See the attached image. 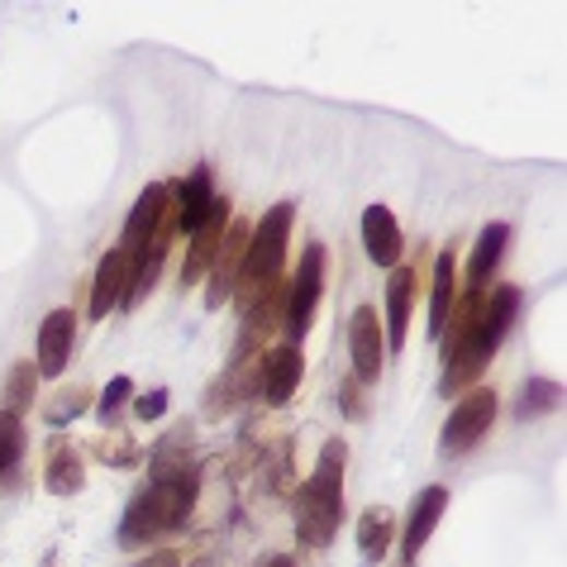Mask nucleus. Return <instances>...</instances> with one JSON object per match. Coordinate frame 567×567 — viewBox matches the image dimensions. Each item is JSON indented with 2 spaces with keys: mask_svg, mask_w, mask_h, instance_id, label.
<instances>
[{
  "mask_svg": "<svg viewBox=\"0 0 567 567\" xmlns=\"http://www.w3.org/2000/svg\"><path fill=\"white\" fill-rule=\"evenodd\" d=\"M196 496H201V472L191 463H157L153 482L129 500V510L120 520V539L134 548V544H149V539L177 530L191 516Z\"/></svg>",
  "mask_w": 567,
  "mask_h": 567,
  "instance_id": "1",
  "label": "nucleus"
},
{
  "mask_svg": "<svg viewBox=\"0 0 567 567\" xmlns=\"http://www.w3.org/2000/svg\"><path fill=\"white\" fill-rule=\"evenodd\" d=\"M344 439H329L310 482L296 492V534L310 548H324L339 530V516H344Z\"/></svg>",
  "mask_w": 567,
  "mask_h": 567,
  "instance_id": "2",
  "label": "nucleus"
},
{
  "mask_svg": "<svg viewBox=\"0 0 567 567\" xmlns=\"http://www.w3.org/2000/svg\"><path fill=\"white\" fill-rule=\"evenodd\" d=\"M292 220H296L292 201L272 205L268 215L258 220L253 239H248V253H244V268H239V282H234V292H239V310H248L262 292H272L276 286L282 262H286V234H292Z\"/></svg>",
  "mask_w": 567,
  "mask_h": 567,
  "instance_id": "3",
  "label": "nucleus"
},
{
  "mask_svg": "<svg viewBox=\"0 0 567 567\" xmlns=\"http://www.w3.org/2000/svg\"><path fill=\"white\" fill-rule=\"evenodd\" d=\"M320 292H324V248L310 244L306 253H300V268H296L292 286H286V300H282V324H286V334H292V344L306 339L315 306H320Z\"/></svg>",
  "mask_w": 567,
  "mask_h": 567,
  "instance_id": "4",
  "label": "nucleus"
},
{
  "mask_svg": "<svg viewBox=\"0 0 567 567\" xmlns=\"http://www.w3.org/2000/svg\"><path fill=\"white\" fill-rule=\"evenodd\" d=\"M500 411V401H496V391L492 387H477V391H468L463 401L453 405V415L444 420V453H468L472 444L482 439L486 429H492V420Z\"/></svg>",
  "mask_w": 567,
  "mask_h": 567,
  "instance_id": "5",
  "label": "nucleus"
},
{
  "mask_svg": "<svg viewBox=\"0 0 567 567\" xmlns=\"http://www.w3.org/2000/svg\"><path fill=\"white\" fill-rule=\"evenodd\" d=\"M248 239H253V224H248V220H229V229H224V239H220V253H215V262H210V272H205V306L210 310L224 306V300L234 296V282H239Z\"/></svg>",
  "mask_w": 567,
  "mask_h": 567,
  "instance_id": "6",
  "label": "nucleus"
},
{
  "mask_svg": "<svg viewBox=\"0 0 567 567\" xmlns=\"http://www.w3.org/2000/svg\"><path fill=\"white\" fill-rule=\"evenodd\" d=\"M349 353H353V377H358V381H377V377H381V358H387V344H381V315H377L373 306H358V310H353Z\"/></svg>",
  "mask_w": 567,
  "mask_h": 567,
  "instance_id": "7",
  "label": "nucleus"
},
{
  "mask_svg": "<svg viewBox=\"0 0 567 567\" xmlns=\"http://www.w3.org/2000/svg\"><path fill=\"white\" fill-rule=\"evenodd\" d=\"M167 196H173V187H163V181L143 187V196L134 201V210H129V220H125V234H120L125 253H143V248L153 244V234L163 229V220H167Z\"/></svg>",
  "mask_w": 567,
  "mask_h": 567,
  "instance_id": "8",
  "label": "nucleus"
},
{
  "mask_svg": "<svg viewBox=\"0 0 567 567\" xmlns=\"http://www.w3.org/2000/svg\"><path fill=\"white\" fill-rule=\"evenodd\" d=\"M76 344V315L72 310H48V320L38 324V377H62V367L72 358Z\"/></svg>",
  "mask_w": 567,
  "mask_h": 567,
  "instance_id": "9",
  "label": "nucleus"
},
{
  "mask_svg": "<svg viewBox=\"0 0 567 567\" xmlns=\"http://www.w3.org/2000/svg\"><path fill=\"white\" fill-rule=\"evenodd\" d=\"M300 377H306V358H300L296 344H276L268 358H262V395H268V405H286L300 387Z\"/></svg>",
  "mask_w": 567,
  "mask_h": 567,
  "instance_id": "10",
  "label": "nucleus"
},
{
  "mask_svg": "<svg viewBox=\"0 0 567 567\" xmlns=\"http://www.w3.org/2000/svg\"><path fill=\"white\" fill-rule=\"evenodd\" d=\"M363 248H367V258L377 262V268H395L405 253V239H401V224H395V215L387 205H367L363 210Z\"/></svg>",
  "mask_w": 567,
  "mask_h": 567,
  "instance_id": "11",
  "label": "nucleus"
},
{
  "mask_svg": "<svg viewBox=\"0 0 567 567\" xmlns=\"http://www.w3.org/2000/svg\"><path fill=\"white\" fill-rule=\"evenodd\" d=\"M224 229H229V201H215V210H210V220L201 224V229L191 234V253H187V268H181V282L196 286V282H205V272H210V262H215L220 253V239H224Z\"/></svg>",
  "mask_w": 567,
  "mask_h": 567,
  "instance_id": "12",
  "label": "nucleus"
},
{
  "mask_svg": "<svg viewBox=\"0 0 567 567\" xmlns=\"http://www.w3.org/2000/svg\"><path fill=\"white\" fill-rule=\"evenodd\" d=\"M129 268H134V258H129L125 248H110V253L101 258L96 282H91V320H105V315L120 306L125 282H129Z\"/></svg>",
  "mask_w": 567,
  "mask_h": 567,
  "instance_id": "13",
  "label": "nucleus"
},
{
  "mask_svg": "<svg viewBox=\"0 0 567 567\" xmlns=\"http://www.w3.org/2000/svg\"><path fill=\"white\" fill-rule=\"evenodd\" d=\"M215 201H220V196H215V181H210V167H196V173L177 187V229L196 234L210 220Z\"/></svg>",
  "mask_w": 567,
  "mask_h": 567,
  "instance_id": "14",
  "label": "nucleus"
},
{
  "mask_svg": "<svg viewBox=\"0 0 567 567\" xmlns=\"http://www.w3.org/2000/svg\"><path fill=\"white\" fill-rule=\"evenodd\" d=\"M411 310H415V272L391 268V282H387V344L391 349H405Z\"/></svg>",
  "mask_w": 567,
  "mask_h": 567,
  "instance_id": "15",
  "label": "nucleus"
},
{
  "mask_svg": "<svg viewBox=\"0 0 567 567\" xmlns=\"http://www.w3.org/2000/svg\"><path fill=\"white\" fill-rule=\"evenodd\" d=\"M444 506H448V492L444 486H425V492L415 496V506H411V520H405V563L415 558L420 548L429 544V534H434V524L444 520Z\"/></svg>",
  "mask_w": 567,
  "mask_h": 567,
  "instance_id": "16",
  "label": "nucleus"
},
{
  "mask_svg": "<svg viewBox=\"0 0 567 567\" xmlns=\"http://www.w3.org/2000/svg\"><path fill=\"white\" fill-rule=\"evenodd\" d=\"M44 486L52 496H76L86 486V468H82V453L68 444V439H52L48 444V468H44Z\"/></svg>",
  "mask_w": 567,
  "mask_h": 567,
  "instance_id": "17",
  "label": "nucleus"
},
{
  "mask_svg": "<svg viewBox=\"0 0 567 567\" xmlns=\"http://www.w3.org/2000/svg\"><path fill=\"white\" fill-rule=\"evenodd\" d=\"M391 530H395V520H391V510H387V506H367V510H363V520H358V553H363V563H367V567L387 558V548H391Z\"/></svg>",
  "mask_w": 567,
  "mask_h": 567,
  "instance_id": "18",
  "label": "nucleus"
},
{
  "mask_svg": "<svg viewBox=\"0 0 567 567\" xmlns=\"http://www.w3.org/2000/svg\"><path fill=\"white\" fill-rule=\"evenodd\" d=\"M506 239H510L506 224H486L482 239L472 244V258H468V282H472V292H482V282L496 272L500 253H506Z\"/></svg>",
  "mask_w": 567,
  "mask_h": 567,
  "instance_id": "19",
  "label": "nucleus"
},
{
  "mask_svg": "<svg viewBox=\"0 0 567 567\" xmlns=\"http://www.w3.org/2000/svg\"><path fill=\"white\" fill-rule=\"evenodd\" d=\"M516 315H520V292H516V286H496L492 300L482 306V320L477 324H482V334H492L496 344H500V339L510 334V324H516Z\"/></svg>",
  "mask_w": 567,
  "mask_h": 567,
  "instance_id": "20",
  "label": "nucleus"
},
{
  "mask_svg": "<svg viewBox=\"0 0 567 567\" xmlns=\"http://www.w3.org/2000/svg\"><path fill=\"white\" fill-rule=\"evenodd\" d=\"M453 253H439L434 262V300H429V334L439 339L448 324V310H453Z\"/></svg>",
  "mask_w": 567,
  "mask_h": 567,
  "instance_id": "21",
  "label": "nucleus"
},
{
  "mask_svg": "<svg viewBox=\"0 0 567 567\" xmlns=\"http://www.w3.org/2000/svg\"><path fill=\"white\" fill-rule=\"evenodd\" d=\"M20 458H24V420L0 411V486L15 477Z\"/></svg>",
  "mask_w": 567,
  "mask_h": 567,
  "instance_id": "22",
  "label": "nucleus"
},
{
  "mask_svg": "<svg viewBox=\"0 0 567 567\" xmlns=\"http://www.w3.org/2000/svg\"><path fill=\"white\" fill-rule=\"evenodd\" d=\"M34 391H38V367H34V363H15V367L5 373V405H0V411H10V415L29 411V405H34Z\"/></svg>",
  "mask_w": 567,
  "mask_h": 567,
  "instance_id": "23",
  "label": "nucleus"
},
{
  "mask_svg": "<svg viewBox=\"0 0 567 567\" xmlns=\"http://www.w3.org/2000/svg\"><path fill=\"white\" fill-rule=\"evenodd\" d=\"M563 401V387L558 381H530L524 387V395H520V405H516V420H534V415H544V411H553V405Z\"/></svg>",
  "mask_w": 567,
  "mask_h": 567,
  "instance_id": "24",
  "label": "nucleus"
},
{
  "mask_svg": "<svg viewBox=\"0 0 567 567\" xmlns=\"http://www.w3.org/2000/svg\"><path fill=\"white\" fill-rule=\"evenodd\" d=\"M86 405H91V391H86V387H68L62 395H52L44 415H48V425H68V420H76V415L86 411Z\"/></svg>",
  "mask_w": 567,
  "mask_h": 567,
  "instance_id": "25",
  "label": "nucleus"
},
{
  "mask_svg": "<svg viewBox=\"0 0 567 567\" xmlns=\"http://www.w3.org/2000/svg\"><path fill=\"white\" fill-rule=\"evenodd\" d=\"M129 391H134V381H129V377H110V381H105V395H101V420H115V415H120V405L129 401Z\"/></svg>",
  "mask_w": 567,
  "mask_h": 567,
  "instance_id": "26",
  "label": "nucleus"
},
{
  "mask_svg": "<svg viewBox=\"0 0 567 567\" xmlns=\"http://www.w3.org/2000/svg\"><path fill=\"white\" fill-rule=\"evenodd\" d=\"M163 411H167V391H163V387L134 395V420H143V425H153V420L163 415Z\"/></svg>",
  "mask_w": 567,
  "mask_h": 567,
  "instance_id": "27",
  "label": "nucleus"
},
{
  "mask_svg": "<svg viewBox=\"0 0 567 567\" xmlns=\"http://www.w3.org/2000/svg\"><path fill=\"white\" fill-rule=\"evenodd\" d=\"M101 458L105 463H115V468H134L139 444L134 439H110V444H101Z\"/></svg>",
  "mask_w": 567,
  "mask_h": 567,
  "instance_id": "28",
  "label": "nucleus"
},
{
  "mask_svg": "<svg viewBox=\"0 0 567 567\" xmlns=\"http://www.w3.org/2000/svg\"><path fill=\"white\" fill-rule=\"evenodd\" d=\"M139 567H181V558H177V553H167V548H163V553H153V558H143Z\"/></svg>",
  "mask_w": 567,
  "mask_h": 567,
  "instance_id": "29",
  "label": "nucleus"
},
{
  "mask_svg": "<svg viewBox=\"0 0 567 567\" xmlns=\"http://www.w3.org/2000/svg\"><path fill=\"white\" fill-rule=\"evenodd\" d=\"M262 567H296V558H292V553H272V558L262 563Z\"/></svg>",
  "mask_w": 567,
  "mask_h": 567,
  "instance_id": "30",
  "label": "nucleus"
},
{
  "mask_svg": "<svg viewBox=\"0 0 567 567\" xmlns=\"http://www.w3.org/2000/svg\"><path fill=\"white\" fill-rule=\"evenodd\" d=\"M405 567H411V563H405Z\"/></svg>",
  "mask_w": 567,
  "mask_h": 567,
  "instance_id": "31",
  "label": "nucleus"
}]
</instances>
